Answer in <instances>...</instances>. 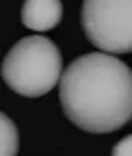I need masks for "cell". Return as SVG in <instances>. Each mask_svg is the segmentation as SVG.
Wrapping results in <instances>:
<instances>
[{
    "label": "cell",
    "mask_w": 132,
    "mask_h": 156,
    "mask_svg": "<svg viewBox=\"0 0 132 156\" xmlns=\"http://www.w3.org/2000/svg\"><path fill=\"white\" fill-rule=\"evenodd\" d=\"M58 98L79 129L116 132L132 120V69L108 51L85 54L61 74Z\"/></svg>",
    "instance_id": "6da1fadb"
},
{
    "label": "cell",
    "mask_w": 132,
    "mask_h": 156,
    "mask_svg": "<svg viewBox=\"0 0 132 156\" xmlns=\"http://www.w3.org/2000/svg\"><path fill=\"white\" fill-rule=\"evenodd\" d=\"M63 18L61 0H25L20 20L31 31H50Z\"/></svg>",
    "instance_id": "277c9868"
},
{
    "label": "cell",
    "mask_w": 132,
    "mask_h": 156,
    "mask_svg": "<svg viewBox=\"0 0 132 156\" xmlns=\"http://www.w3.org/2000/svg\"><path fill=\"white\" fill-rule=\"evenodd\" d=\"M20 147V136L16 123L0 112V156H16Z\"/></svg>",
    "instance_id": "5b68a950"
},
{
    "label": "cell",
    "mask_w": 132,
    "mask_h": 156,
    "mask_svg": "<svg viewBox=\"0 0 132 156\" xmlns=\"http://www.w3.org/2000/svg\"><path fill=\"white\" fill-rule=\"evenodd\" d=\"M112 156H132V134L126 136V138H121L119 143L114 145Z\"/></svg>",
    "instance_id": "8992f818"
},
{
    "label": "cell",
    "mask_w": 132,
    "mask_h": 156,
    "mask_svg": "<svg viewBox=\"0 0 132 156\" xmlns=\"http://www.w3.org/2000/svg\"><path fill=\"white\" fill-rule=\"evenodd\" d=\"M81 25L96 49L132 54V0H83Z\"/></svg>",
    "instance_id": "3957f363"
},
{
    "label": "cell",
    "mask_w": 132,
    "mask_h": 156,
    "mask_svg": "<svg viewBox=\"0 0 132 156\" xmlns=\"http://www.w3.org/2000/svg\"><path fill=\"white\" fill-rule=\"evenodd\" d=\"M0 74L7 87L20 96H45L61 83L63 54L50 38L27 36L9 49Z\"/></svg>",
    "instance_id": "7a4b0ae2"
}]
</instances>
